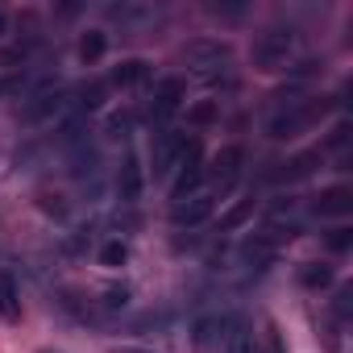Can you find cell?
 Returning <instances> with one entry per match:
<instances>
[{
    "label": "cell",
    "instance_id": "1",
    "mask_svg": "<svg viewBox=\"0 0 353 353\" xmlns=\"http://www.w3.org/2000/svg\"><path fill=\"white\" fill-rule=\"evenodd\" d=\"M324 112V104L312 100V92L303 83H287L283 92L270 96V112H266V137L270 141H291L299 137L316 117Z\"/></svg>",
    "mask_w": 353,
    "mask_h": 353
},
{
    "label": "cell",
    "instance_id": "2",
    "mask_svg": "<svg viewBox=\"0 0 353 353\" xmlns=\"http://www.w3.org/2000/svg\"><path fill=\"white\" fill-rule=\"evenodd\" d=\"M183 67L200 83H221L233 75V46L221 38H192L183 46Z\"/></svg>",
    "mask_w": 353,
    "mask_h": 353
},
{
    "label": "cell",
    "instance_id": "3",
    "mask_svg": "<svg viewBox=\"0 0 353 353\" xmlns=\"http://www.w3.org/2000/svg\"><path fill=\"white\" fill-rule=\"evenodd\" d=\"M303 50V34L295 26H270L254 38V67L258 71H291Z\"/></svg>",
    "mask_w": 353,
    "mask_h": 353
},
{
    "label": "cell",
    "instance_id": "4",
    "mask_svg": "<svg viewBox=\"0 0 353 353\" xmlns=\"http://www.w3.org/2000/svg\"><path fill=\"white\" fill-rule=\"evenodd\" d=\"M200 188H204V150H200L196 137H188L183 150H179V162H174L170 204H174V200H183V196H192V192H200Z\"/></svg>",
    "mask_w": 353,
    "mask_h": 353
},
{
    "label": "cell",
    "instance_id": "5",
    "mask_svg": "<svg viewBox=\"0 0 353 353\" xmlns=\"http://www.w3.org/2000/svg\"><path fill=\"white\" fill-rule=\"evenodd\" d=\"M241 170H245V150L241 145H225L208 166H204V188L212 196H229L241 179Z\"/></svg>",
    "mask_w": 353,
    "mask_h": 353
},
{
    "label": "cell",
    "instance_id": "6",
    "mask_svg": "<svg viewBox=\"0 0 353 353\" xmlns=\"http://www.w3.org/2000/svg\"><path fill=\"white\" fill-rule=\"evenodd\" d=\"M183 100H188V88H183V79H179V75H166V79L154 88L150 104H145V121H150V125H158V129H166L174 117H179Z\"/></svg>",
    "mask_w": 353,
    "mask_h": 353
},
{
    "label": "cell",
    "instance_id": "7",
    "mask_svg": "<svg viewBox=\"0 0 353 353\" xmlns=\"http://www.w3.org/2000/svg\"><path fill=\"white\" fill-rule=\"evenodd\" d=\"M216 200H221V196H212L208 188H200V192H192V196H183V200L170 204V221L179 225V229H196V225H204V221L212 216Z\"/></svg>",
    "mask_w": 353,
    "mask_h": 353
},
{
    "label": "cell",
    "instance_id": "8",
    "mask_svg": "<svg viewBox=\"0 0 353 353\" xmlns=\"http://www.w3.org/2000/svg\"><path fill=\"white\" fill-rule=\"evenodd\" d=\"M183 129H158L154 141H150V166H154V179H162V174L174 170V162H179V150H183Z\"/></svg>",
    "mask_w": 353,
    "mask_h": 353
},
{
    "label": "cell",
    "instance_id": "9",
    "mask_svg": "<svg viewBox=\"0 0 353 353\" xmlns=\"http://www.w3.org/2000/svg\"><path fill=\"white\" fill-rule=\"evenodd\" d=\"M108 17H112L121 30H145V26H154V21L162 17V9L150 5V0H121V5L108 9Z\"/></svg>",
    "mask_w": 353,
    "mask_h": 353
},
{
    "label": "cell",
    "instance_id": "10",
    "mask_svg": "<svg viewBox=\"0 0 353 353\" xmlns=\"http://www.w3.org/2000/svg\"><path fill=\"white\" fill-rule=\"evenodd\" d=\"M229 316H221V312H208V316H200L196 324H192V345L200 349V353H208V349H216V345H225V336H229Z\"/></svg>",
    "mask_w": 353,
    "mask_h": 353
},
{
    "label": "cell",
    "instance_id": "11",
    "mask_svg": "<svg viewBox=\"0 0 353 353\" xmlns=\"http://www.w3.org/2000/svg\"><path fill=\"white\" fill-rule=\"evenodd\" d=\"M145 192V174H141V162L133 154L121 158V170H117V200L121 204H137Z\"/></svg>",
    "mask_w": 353,
    "mask_h": 353
},
{
    "label": "cell",
    "instance_id": "12",
    "mask_svg": "<svg viewBox=\"0 0 353 353\" xmlns=\"http://www.w3.org/2000/svg\"><path fill=\"white\" fill-rule=\"evenodd\" d=\"M274 254H279V245H274L266 233H250V237L241 241V250H237L241 266H250V270H266V266L274 262Z\"/></svg>",
    "mask_w": 353,
    "mask_h": 353
},
{
    "label": "cell",
    "instance_id": "13",
    "mask_svg": "<svg viewBox=\"0 0 353 353\" xmlns=\"http://www.w3.org/2000/svg\"><path fill=\"white\" fill-rule=\"evenodd\" d=\"M324 162V154L320 150H303V154H295V158H287L279 170H274V183H299V179H307V174H316V166Z\"/></svg>",
    "mask_w": 353,
    "mask_h": 353
},
{
    "label": "cell",
    "instance_id": "14",
    "mask_svg": "<svg viewBox=\"0 0 353 353\" xmlns=\"http://www.w3.org/2000/svg\"><path fill=\"white\" fill-rule=\"evenodd\" d=\"M312 212L316 216H349L353 212V192L349 188H328L312 200Z\"/></svg>",
    "mask_w": 353,
    "mask_h": 353
},
{
    "label": "cell",
    "instance_id": "15",
    "mask_svg": "<svg viewBox=\"0 0 353 353\" xmlns=\"http://www.w3.org/2000/svg\"><path fill=\"white\" fill-rule=\"evenodd\" d=\"M145 75H150V63H145V59H121V63L104 75V83H108V88H137Z\"/></svg>",
    "mask_w": 353,
    "mask_h": 353
},
{
    "label": "cell",
    "instance_id": "16",
    "mask_svg": "<svg viewBox=\"0 0 353 353\" xmlns=\"http://www.w3.org/2000/svg\"><path fill=\"white\" fill-rule=\"evenodd\" d=\"M0 316H5V320H21V291H17L9 270H0Z\"/></svg>",
    "mask_w": 353,
    "mask_h": 353
},
{
    "label": "cell",
    "instance_id": "17",
    "mask_svg": "<svg viewBox=\"0 0 353 353\" xmlns=\"http://www.w3.org/2000/svg\"><path fill=\"white\" fill-rule=\"evenodd\" d=\"M332 279H336V270H332L328 262H303V266H299V283H303L307 291L332 287Z\"/></svg>",
    "mask_w": 353,
    "mask_h": 353
},
{
    "label": "cell",
    "instance_id": "18",
    "mask_svg": "<svg viewBox=\"0 0 353 353\" xmlns=\"http://www.w3.org/2000/svg\"><path fill=\"white\" fill-rule=\"evenodd\" d=\"M133 125H137V117H133L129 108L108 112V121H104V137H108V141H125V137L133 133Z\"/></svg>",
    "mask_w": 353,
    "mask_h": 353
},
{
    "label": "cell",
    "instance_id": "19",
    "mask_svg": "<svg viewBox=\"0 0 353 353\" xmlns=\"http://www.w3.org/2000/svg\"><path fill=\"white\" fill-rule=\"evenodd\" d=\"M104 50H108V34H104V30H88V34L79 38V59H83V63L104 59Z\"/></svg>",
    "mask_w": 353,
    "mask_h": 353
},
{
    "label": "cell",
    "instance_id": "20",
    "mask_svg": "<svg viewBox=\"0 0 353 353\" xmlns=\"http://www.w3.org/2000/svg\"><path fill=\"white\" fill-rule=\"evenodd\" d=\"M104 96H108V83H104V79H92L88 88L75 92V108H79V112H92V108L104 104Z\"/></svg>",
    "mask_w": 353,
    "mask_h": 353
},
{
    "label": "cell",
    "instance_id": "21",
    "mask_svg": "<svg viewBox=\"0 0 353 353\" xmlns=\"http://www.w3.org/2000/svg\"><path fill=\"white\" fill-rule=\"evenodd\" d=\"M254 345H258L254 332H250L241 320H233V324H229V336H225V349H229V353H254Z\"/></svg>",
    "mask_w": 353,
    "mask_h": 353
},
{
    "label": "cell",
    "instance_id": "22",
    "mask_svg": "<svg viewBox=\"0 0 353 353\" xmlns=\"http://www.w3.org/2000/svg\"><path fill=\"white\" fill-rule=\"evenodd\" d=\"M254 208H258V200H254V196H250V200H241V204H233V208H229V216L221 221V233H233V229H241V225L254 216Z\"/></svg>",
    "mask_w": 353,
    "mask_h": 353
},
{
    "label": "cell",
    "instance_id": "23",
    "mask_svg": "<svg viewBox=\"0 0 353 353\" xmlns=\"http://www.w3.org/2000/svg\"><path fill=\"white\" fill-rule=\"evenodd\" d=\"M125 262H129V241H121V237L104 241V250H100V266L117 270V266H125Z\"/></svg>",
    "mask_w": 353,
    "mask_h": 353
},
{
    "label": "cell",
    "instance_id": "24",
    "mask_svg": "<svg viewBox=\"0 0 353 353\" xmlns=\"http://www.w3.org/2000/svg\"><path fill=\"white\" fill-rule=\"evenodd\" d=\"M125 303H129V287H125V283H121V287H104L100 299H96V312H108V316H112V312H121Z\"/></svg>",
    "mask_w": 353,
    "mask_h": 353
},
{
    "label": "cell",
    "instance_id": "25",
    "mask_svg": "<svg viewBox=\"0 0 353 353\" xmlns=\"http://www.w3.org/2000/svg\"><path fill=\"white\" fill-rule=\"evenodd\" d=\"M324 245H328L332 254H349V250H353V229H349V225L328 229V233H324Z\"/></svg>",
    "mask_w": 353,
    "mask_h": 353
},
{
    "label": "cell",
    "instance_id": "26",
    "mask_svg": "<svg viewBox=\"0 0 353 353\" xmlns=\"http://www.w3.org/2000/svg\"><path fill=\"white\" fill-rule=\"evenodd\" d=\"M349 141H353V129H349V121H336V125H332V133H328V141H324V150L341 154V150H349ZM324 150H320V154H324Z\"/></svg>",
    "mask_w": 353,
    "mask_h": 353
},
{
    "label": "cell",
    "instance_id": "27",
    "mask_svg": "<svg viewBox=\"0 0 353 353\" xmlns=\"http://www.w3.org/2000/svg\"><path fill=\"white\" fill-rule=\"evenodd\" d=\"M332 316H336V320H349V316H353V287H341V291H336Z\"/></svg>",
    "mask_w": 353,
    "mask_h": 353
},
{
    "label": "cell",
    "instance_id": "28",
    "mask_svg": "<svg viewBox=\"0 0 353 353\" xmlns=\"http://www.w3.org/2000/svg\"><path fill=\"white\" fill-rule=\"evenodd\" d=\"M188 117H192V125H208V121L216 117V104H196Z\"/></svg>",
    "mask_w": 353,
    "mask_h": 353
},
{
    "label": "cell",
    "instance_id": "29",
    "mask_svg": "<svg viewBox=\"0 0 353 353\" xmlns=\"http://www.w3.org/2000/svg\"><path fill=\"white\" fill-rule=\"evenodd\" d=\"M212 13H225V17H241L245 13V5H208Z\"/></svg>",
    "mask_w": 353,
    "mask_h": 353
},
{
    "label": "cell",
    "instance_id": "30",
    "mask_svg": "<svg viewBox=\"0 0 353 353\" xmlns=\"http://www.w3.org/2000/svg\"><path fill=\"white\" fill-rule=\"evenodd\" d=\"M112 353H154V349H141V345H117Z\"/></svg>",
    "mask_w": 353,
    "mask_h": 353
},
{
    "label": "cell",
    "instance_id": "31",
    "mask_svg": "<svg viewBox=\"0 0 353 353\" xmlns=\"http://www.w3.org/2000/svg\"><path fill=\"white\" fill-rule=\"evenodd\" d=\"M5 30H9V13L0 9V38H5Z\"/></svg>",
    "mask_w": 353,
    "mask_h": 353
},
{
    "label": "cell",
    "instance_id": "32",
    "mask_svg": "<svg viewBox=\"0 0 353 353\" xmlns=\"http://www.w3.org/2000/svg\"><path fill=\"white\" fill-rule=\"evenodd\" d=\"M38 353H59V349H38Z\"/></svg>",
    "mask_w": 353,
    "mask_h": 353
},
{
    "label": "cell",
    "instance_id": "33",
    "mask_svg": "<svg viewBox=\"0 0 353 353\" xmlns=\"http://www.w3.org/2000/svg\"><path fill=\"white\" fill-rule=\"evenodd\" d=\"M0 92H5V83H0Z\"/></svg>",
    "mask_w": 353,
    "mask_h": 353
}]
</instances>
